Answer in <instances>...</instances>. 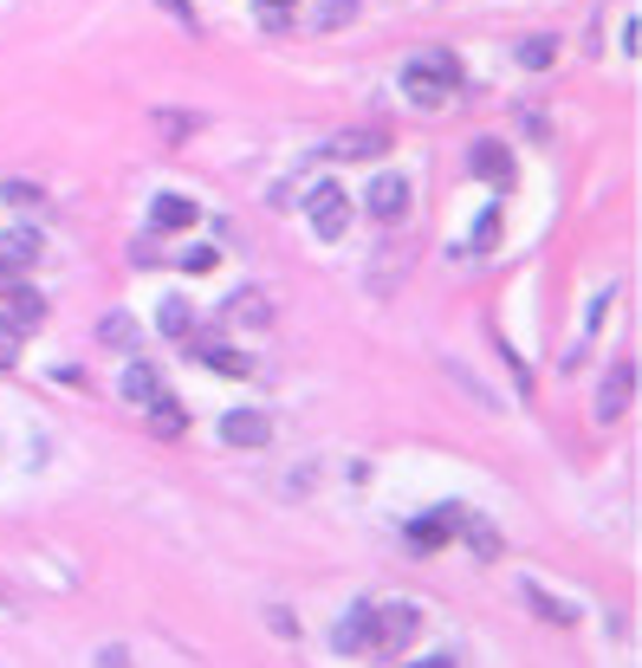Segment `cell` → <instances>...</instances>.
I'll return each instance as SVG.
<instances>
[{
  "label": "cell",
  "mask_w": 642,
  "mask_h": 668,
  "mask_svg": "<svg viewBox=\"0 0 642 668\" xmlns=\"http://www.w3.org/2000/svg\"><path fill=\"white\" fill-rule=\"evenodd\" d=\"M149 222L162 227V234H176V227H189V222H195V202H189V195H156Z\"/></svg>",
  "instance_id": "8fae6325"
},
{
  "label": "cell",
  "mask_w": 642,
  "mask_h": 668,
  "mask_svg": "<svg viewBox=\"0 0 642 668\" xmlns=\"http://www.w3.org/2000/svg\"><path fill=\"white\" fill-rule=\"evenodd\" d=\"M234 318H247V325H267V318H273L267 298H260V286H247V293L234 298Z\"/></svg>",
  "instance_id": "d6986e66"
},
{
  "label": "cell",
  "mask_w": 642,
  "mask_h": 668,
  "mask_svg": "<svg viewBox=\"0 0 642 668\" xmlns=\"http://www.w3.org/2000/svg\"><path fill=\"white\" fill-rule=\"evenodd\" d=\"M474 240H481V247H494V240H499V215H487V222L474 227Z\"/></svg>",
  "instance_id": "d4e9b609"
},
{
  "label": "cell",
  "mask_w": 642,
  "mask_h": 668,
  "mask_svg": "<svg viewBox=\"0 0 642 668\" xmlns=\"http://www.w3.org/2000/svg\"><path fill=\"white\" fill-rule=\"evenodd\" d=\"M0 195H7V202H40V189H33V182H7Z\"/></svg>",
  "instance_id": "603a6c76"
},
{
  "label": "cell",
  "mask_w": 642,
  "mask_h": 668,
  "mask_svg": "<svg viewBox=\"0 0 642 668\" xmlns=\"http://www.w3.org/2000/svg\"><path fill=\"white\" fill-rule=\"evenodd\" d=\"M162 7H169V13H182V20H189V0H162Z\"/></svg>",
  "instance_id": "83f0119b"
},
{
  "label": "cell",
  "mask_w": 642,
  "mask_h": 668,
  "mask_svg": "<svg viewBox=\"0 0 642 668\" xmlns=\"http://www.w3.org/2000/svg\"><path fill=\"white\" fill-rule=\"evenodd\" d=\"M33 260H40V234H33V227L0 234V267H33Z\"/></svg>",
  "instance_id": "30bf717a"
},
{
  "label": "cell",
  "mask_w": 642,
  "mask_h": 668,
  "mask_svg": "<svg viewBox=\"0 0 642 668\" xmlns=\"http://www.w3.org/2000/svg\"><path fill=\"white\" fill-rule=\"evenodd\" d=\"M448 525H454V513H441V520H409V545H416V552L448 545Z\"/></svg>",
  "instance_id": "4fadbf2b"
},
{
  "label": "cell",
  "mask_w": 642,
  "mask_h": 668,
  "mask_svg": "<svg viewBox=\"0 0 642 668\" xmlns=\"http://www.w3.org/2000/svg\"><path fill=\"white\" fill-rule=\"evenodd\" d=\"M98 338H104L111 351H137V325H131L124 312H104V318H98Z\"/></svg>",
  "instance_id": "7c38bea8"
},
{
  "label": "cell",
  "mask_w": 642,
  "mask_h": 668,
  "mask_svg": "<svg viewBox=\"0 0 642 668\" xmlns=\"http://www.w3.org/2000/svg\"><path fill=\"white\" fill-rule=\"evenodd\" d=\"M519 66H552V39H526L519 46Z\"/></svg>",
  "instance_id": "7402d4cb"
},
{
  "label": "cell",
  "mask_w": 642,
  "mask_h": 668,
  "mask_svg": "<svg viewBox=\"0 0 642 668\" xmlns=\"http://www.w3.org/2000/svg\"><path fill=\"white\" fill-rule=\"evenodd\" d=\"M221 442L227 448H273V416H260V409H227V416H221Z\"/></svg>",
  "instance_id": "5b68a950"
},
{
  "label": "cell",
  "mask_w": 642,
  "mask_h": 668,
  "mask_svg": "<svg viewBox=\"0 0 642 668\" xmlns=\"http://www.w3.org/2000/svg\"><path fill=\"white\" fill-rule=\"evenodd\" d=\"M474 176H487L494 189H506V182H513V156H506V144L481 137V144H474Z\"/></svg>",
  "instance_id": "52a82bcc"
},
{
  "label": "cell",
  "mask_w": 642,
  "mask_h": 668,
  "mask_svg": "<svg viewBox=\"0 0 642 668\" xmlns=\"http://www.w3.org/2000/svg\"><path fill=\"white\" fill-rule=\"evenodd\" d=\"M363 208H370V222H403L409 215V182L403 176H376L370 189H363Z\"/></svg>",
  "instance_id": "277c9868"
},
{
  "label": "cell",
  "mask_w": 642,
  "mask_h": 668,
  "mask_svg": "<svg viewBox=\"0 0 642 668\" xmlns=\"http://www.w3.org/2000/svg\"><path fill=\"white\" fill-rule=\"evenodd\" d=\"M156 131H162L169 144H182V131H195V117H189V111H156Z\"/></svg>",
  "instance_id": "ffe728a7"
},
{
  "label": "cell",
  "mask_w": 642,
  "mask_h": 668,
  "mask_svg": "<svg viewBox=\"0 0 642 668\" xmlns=\"http://www.w3.org/2000/svg\"><path fill=\"white\" fill-rule=\"evenodd\" d=\"M454 520H461V513H454ZM468 525V545H474V552H481V558H499V532L487 520H461Z\"/></svg>",
  "instance_id": "2e32d148"
},
{
  "label": "cell",
  "mask_w": 642,
  "mask_h": 668,
  "mask_svg": "<svg viewBox=\"0 0 642 668\" xmlns=\"http://www.w3.org/2000/svg\"><path fill=\"white\" fill-rule=\"evenodd\" d=\"M370 630H376V656H396V649H409L416 643V630H423V610L416 603H370Z\"/></svg>",
  "instance_id": "7a4b0ae2"
},
{
  "label": "cell",
  "mask_w": 642,
  "mask_h": 668,
  "mask_svg": "<svg viewBox=\"0 0 642 668\" xmlns=\"http://www.w3.org/2000/svg\"><path fill=\"white\" fill-rule=\"evenodd\" d=\"M182 267H189V273H209V267H214V247H195V253H189Z\"/></svg>",
  "instance_id": "cb8c5ba5"
},
{
  "label": "cell",
  "mask_w": 642,
  "mask_h": 668,
  "mask_svg": "<svg viewBox=\"0 0 642 668\" xmlns=\"http://www.w3.org/2000/svg\"><path fill=\"white\" fill-rule=\"evenodd\" d=\"M13 286H20V273H13V267H0V298L13 293Z\"/></svg>",
  "instance_id": "4316f807"
},
{
  "label": "cell",
  "mask_w": 642,
  "mask_h": 668,
  "mask_svg": "<svg viewBox=\"0 0 642 668\" xmlns=\"http://www.w3.org/2000/svg\"><path fill=\"white\" fill-rule=\"evenodd\" d=\"M149 416H156V435H182V429H189V416H182L176 403H162V396L149 403Z\"/></svg>",
  "instance_id": "ac0fdd59"
},
{
  "label": "cell",
  "mask_w": 642,
  "mask_h": 668,
  "mask_svg": "<svg viewBox=\"0 0 642 668\" xmlns=\"http://www.w3.org/2000/svg\"><path fill=\"white\" fill-rule=\"evenodd\" d=\"M305 222L318 227L325 240H345V227H351V202H345V189H338V182H318V189L305 195Z\"/></svg>",
  "instance_id": "3957f363"
},
{
  "label": "cell",
  "mask_w": 642,
  "mask_h": 668,
  "mask_svg": "<svg viewBox=\"0 0 642 668\" xmlns=\"http://www.w3.org/2000/svg\"><path fill=\"white\" fill-rule=\"evenodd\" d=\"M390 137L383 131H345V137H331V156H345V162H370V156H383Z\"/></svg>",
  "instance_id": "ba28073f"
},
{
  "label": "cell",
  "mask_w": 642,
  "mask_h": 668,
  "mask_svg": "<svg viewBox=\"0 0 642 668\" xmlns=\"http://www.w3.org/2000/svg\"><path fill=\"white\" fill-rule=\"evenodd\" d=\"M156 325H162L169 338H189V305H182V298H162V312H156Z\"/></svg>",
  "instance_id": "e0dca14e"
},
{
  "label": "cell",
  "mask_w": 642,
  "mask_h": 668,
  "mask_svg": "<svg viewBox=\"0 0 642 668\" xmlns=\"http://www.w3.org/2000/svg\"><path fill=\"white\" fill-rule=\"evenodd\" d=\"M273 7H292V0H273Z\"/></svg>",
  "instance_id": "f1b7e54d"
},
{
  "label": "cell",
  "mask_w": 642,
  "mask_h": 668,
  "mask_svg": "<svg viewBox=\"0 0 642 668\" xmlns=\"http://www.w3.org/2000/svg\"><path fill=\"white\" fill-rule=\"evenodd\" d=\"M195 358H202V364H209V371L247 376V358H240V351H221V344H209V338H202V344H195Z\"/></svg>",
  "instance_id": "9a60e30c"
},
{
  "label": "cell",
  "mask_w": 642,
  "mask_h": 668,
  "mask_svg": "<svg viewBox=\"0 0 642 668\" xmlns=\"http://www.w3.org/2000/svg\"><path fill=\"white\" fill-rule=\"evenodd\" d=\"M526 597H532V603H539V610H545V616H552V623H577V610H565V603H559V597L532 591V585H526Z\"/></svg>",
  "instance_id": "44dd1931"
},
{
  "label": "cell",
  "mask_w": 642,
  "mask_h": 668,
  "mask_svg": "<svg viewBox=\"0 0 642 668\" xmlns=\"http://www.w3.org/2000/svg\"><path fill=\"white\" fill-rule=\"evenodd\" d=\"M117 389H124V403H137V409H149V403H156V396H162V376L149 371V364H131V371H124V383H117Z\"/></svg>",
  "instance_id": "9c48e42d"
},
{
  "label": "cell",
  "mask_w": 642,
  "mask_h": 668,
  "mask_svg": "<svg viewBox=\"0 0 642 668\" xmlns=\"http://www.w3.org/2000/svg\"><path fill=\"white\" fill-rule=\"evenodd\" d=\"M630 396H637V364H617V371L604 376V389H597V416L617 422V416L630 409Z\"/></svg>",
  "instance_id": "8992f818"
},
{
  "label": "cell",
  "mask_w": 642,
  "mask_h": 668,
  "mask_svg": "<svg viewBox=\"0 0 642 668\" xmlns=\"http://www.w3.org/2000/svg\"><path fill=\"white\" fill-rule=\"evenodd\" d=\"M7 312H13V325H40V318H46V305H40L33 286H13V293H7Z\"/></svg>",
  "instance_id": "5bb4252c"
},
{
  "label": "cell",
  "mask_w": 642,
  "mask_h": 668,
  "mask_svg": "<svg viewBox=\"0 0 642 668\" xmlns=\"http://www.w3.org/2000/svg\"><path fill=\"white\" fill-rule=\"evenodd\" d=\"M13 351H20L13 344V325H0V364H13Z\"/></svg>",
  "instance_id": "484cf974"
},
{
  "label": "cell",
  "mask_w": 642,
  "mask_h": 668,
  "mask_svg": "<svg viewBox=\"0 0 642 668\" xmlns=\"http://www.w3.org/2000/svg\"><path fill=\"white\" fill-rule=\"evenodd\" d=\"M454 84H461V66H454L448 53H416V59L403 66V91H409V104H423V111L448 104Z\"/></svg>",
  "instance_id": "6da1fadb"
}]
</instances>
